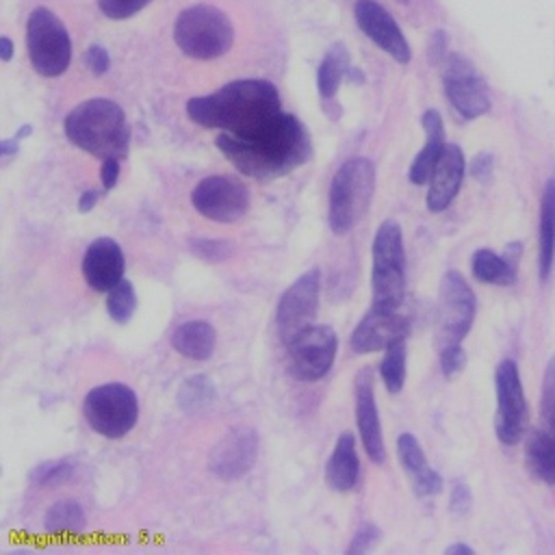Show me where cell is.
Segmentation results:
<instances>
[{
  "instance_id": "4",
  "label": "cell",
  "mask_w": 555,
  "mask_h": 555,
  "mask_svg": "<svg viewBox=\"0 0 555 555\" xmlns=\"http://www.w3.org/2000/svg\"><path fill=\"white\" fill-rule=\"evenodd\" d=\"M375 165L364 156L347 158L336 169L327 193V225L336 236H345L364 219L375 195Z\"/></svg>"
},
{
  "instance_id": "22",
  "label": "cell",
  "mask_w": 555,
  "mask_h": 555,
  "mask_svg": "<svg viewBox=\"0 0 555 555\" xmlns=\"http://www.w3.org/2000/svg\"><path fill=\"white\" fill-rule=\"evenodd\" d=\"M423 130H425V145L421 147V152L414 156L408 178L412 184L423 186L429 182L434 167L444 150V124H442V115L436 108H427L421 117Z\"/></svg>"
},
{
  "instance_id": "35",
  "label": "cell",
  "mask_w": 555,
  "mask_h": 555,
  "mask_svg": "<svg viewBox=\"0 0 555 555\" xmlns=\"http://www.w3.org/2000/svg\"><path fill=\"white\" fill-rule=\"evenodd\" d=\"M189 249L204 262H223L234 256V245L225 238H191Z\"/></svg>"
},
{
  "instance_id": "16",
  "label": "cell",
  "mask_w": 555,
  "mask_h": 555,
  "mask_svg": "<svg viewBox=\"0 0 555 555\" xmlns=\"http://www.w3.org/2000/svg\"><path fill=\"white\" fill-rule=\"evenodd\" d=\"M353 399H356V425L364 453L373 464L386 462V444L379 423V410L375 401V377L371 366H362L353 379Z\"/></svg>"
},
{
  "instance_id": "15",
  "label": "cell",
  "mask_w": 555,
  "mask_h": 555,
  "mask_svg": "<svg viewBox=\"0 0 555 555\" xmlns=\"http://www.w3.org/2000/svg\"><path fill=\"white\" fill-rule=\"evenodd\" d=\"M260 451V438L254 427L238 425L232 427L210 451L208 470L221 481H236L245 477Z\"/></svg>"
},
{
  "instance_id": "5",
  "label": "cell",
  "mask_w": 555,
  "mask_h": 555,
  "mask_svg": "<svg viewBox=\"0 0 555 555\" xmlns=\"http://www.w3.org/2000/svg\"><path fill=\"white\" fill-rule=\"evenodd\" d=\"M371 295L377 308L399 310L405 295V247L399 221L384 219L371 245Z\"/></svg>"
},
{
  "instance_id": "2",
  "label": "cell",
  "mask_w": 555,
  "mask_h": 555,
  "mask_svg": "<svg viewBox=\"0 0 555 555\" xmlns=\"http://www.w3.org/2000/svg\"><path fill=\"white\" fill-rule=\"evenodd\" d=\"M282 111L278 87L262 78H241L223 85L215 93L186 102V115L202 128L243 134Z\"/></svg>"
},
{
  "instance_id": "9",
  "label": "cell",
  "mask_w": 555,
  "mask_h": 555,
  "mask_svg": "<svg viewBox=\"0 0 555 555\" xmlns=\"http://www.w3.org/2000/svg\"><path fill=\"white\" fill-rule=\"evenodd\" d=\"M291 373L301 382L325 377L336 360L338 336L330 325L308 323L297 330L286 343Z\"/></svg>"
},
{
  "instance_id": "41",
  "label": "cell",
  "mask_w": 555,
  "mask_h": 555,
  "mask_svg": "<svg viewBox=\"0 0 555 555\" xmlns=\"http://www.w3.org/2000/svg\"><path fill=\"white\" fill-rule=\"evenodd\" d=\"M492 169H494V158L490 152H479L473 156L470 165H468V171L475 180L479 182H488L490 176H492Z\"/></svg>"
},
{
  "instance_id": "11",
  "label": "cell",
  "mask_w": 555,
  "mask_h": 555,
  "mask_svg": "<svg viewBox=\"0 0 555 555\" xmlns=\"http://www.w3.org/2000/svg\"><path fill=\"white\" fill-rule=\"evenodd\" d=\"M191 204L208 221L234 223L249 210V191L241 180L215 173L193 186Z\"/></svg>"
},
{
  "instance_id": "6",
  "label": "cell",
  "mask_w": 555,
  "mask_h": 555,
  "mask_svg": "<svg viewBox=\"0 0 555 555\" xmlns=\"http://www.w3.org/2000/svg\"><path fill=\"white\" fill-rule=\"evenodd\" d=\"M173 41L197 61H212L225 54L234 41L230 17L212 4H193L184 9L173 24Z\"/></svg>"
},
{
  "instance_id": "19",
  "label": "cell",
  "mask_w": 555,
  "mask_h": 555,
  "mask_svg": "<svg viewBox=\"0 0 555 555\" xmlns=\"http://www.w3.org/2000/svg\"><path fill=\"white\" fill-rule=\"evenodd\" d=\"M124 271L126 258L121 245L115 238L98 236L89 243L82 256V278L93 291H111L117 282L124 280Z\"/></svg>"
},
{
  "instance_id": "24",
  "label": "cell",
  "mask_w": 555,
  "mask_h": 555,
  "mask_svg": "<svg viewBox=\"0 0 555 555\" xmlns=\"http://www.w3.org/2000/svg\"><path fill=\"white\" fill-rule=\"evenodd\" d=\"M217 332L208 321L191 319L173 330L171 347L189 360H208L215 353Z\"/></svg>"
},
{
  "instance_id": "33",
  "label": "cell",
  "mask_w": 555,
  "mask_h": 555,
  "mask_svg": "<svg viewBox=\"0 0 555 555\" xmlns=\"http://www.w3.org/2000/svg\"><path fill=\"white\" fill-rule=\"evenodd\" d=\"M134 310H137V291L132 282L124 278L111 291H106V312L115 323L124 325L132 319Z\"/></svg>"
},
{
  "instance_id": "44",
  "label": "cell",
  "mask_w": 555,
  "mask_h": 555,
  "mask_svg": "<svg viewBox=\"0 0 555 555\" xmlns=\"http://www.w3.org/2000/svg\"><path fill=\"white\" fill-rule=\"evenodd\" d=\"M98 197H100V193L95 191V189H87V191H82L80 193V197H78V212H91L93 210V206L98 204Z\"/></svg>"
},
{
  "instance_id": "8",
  "label": "cell",
  "mask_w": 555,
  "mask_h": 555,
  "mask_svg": "<svg viewBox=\"0 0 555 555\" xmlns=\"http://www.w3.org/2000/svg\"><path fill=\"white\" fill-rule=\"evenodd\" d=\"M26 50L39 76H61L72 61V39L65 24L46 7H37L26 22Z\"/></svg>"
},
{
  "instance_id": "7",
  "label": "cell",
  "mask_w": 555,
  "mask_h": 555,
  "mask_svg": "<svg viewBox=\"0 0 555 555\" xmlns=\"http://www.w3.org/2000/svg\"><path fill=\"white\" fill-rule=\"evenodd\" d=\"M82 414L89 427L102 438H124L137 425L139 399L137 392L121 382L100 384L85 395Z\"/></svg>"
},
{
  "instance_id": "13",
  "label": "cell",
  "mask_w": 555,
  "mask_h": 555,
  "mask_svg": "<svg viewBox=\"0 0 555 555\" xmlns=\"http://www.w3.org/2000/svg\"><path fill=\"white\" fill-rule=\"evenodd\" d=\"M442 85L447 100L462 119H477L490 111L488 85L477 67L462 54H449Z\"/></svg>"
},
{
  "instance_id": "39",
  "label": "cell",
  "mask_w": 555,
  "mask_h": 555,
  "mask_svg": "<svg viewBox=\"0 0 555 555\" xmlns=\"http://www.w3.org/2000/svg\"><path fill=\"white\" fill-rule=\"evenodd\" d=\"M470 505H473V494H470V488H468V483H464V481H453V486H451V496H449V509H451V514H455V516H464L468 509H470Z\"/></svg>"
},
{
  "instance_id": "14",
  "label": "cell",
  "mask_w": 555,
  "mask_h": 555,
  "mask_svg": "<svg viewBox=\"0 0 555 555\" xmlns=\"http://www.w3.org/2000/svg\"><path fill=\"white\" fill-rule=\"evenodd\" d=\"M321 299V269L312 267L304 271L295 282L282 293L275 308V323L280 338L286 343L297 330L314 321Z\"/></svg>"
},
{
  "instance_id": "46",
  "label": "cell",
  "mask_w": 555,
  "mask_h": 555,
  "mask_svg": "<svg viewBox=\"0 0 555 555\" xmlns=\"http://www.w3.org/2000/svg\"><path fill=\"white\" fill-rule=\"evenodd\" d=\"M17 150H20V141L15 137L13 139H4L0 143V154L2 156H13V154H17Z\"/></svg>"
},
{
  "instance_id": "42",
  "label": "cell",
  "mask_w": 555,
  "mask_h": 555,
  "mask_svg": "<svg viewBox=\"0 0 555 555\" xmlns=\"http://www.w3.org/2000/svg\"><path fill=\"white\" fill-rule=\"evenodd\" d=\"M100 182L104 191H111L119 182V158H104L100 167Z\"/></svg>"
},
{
  "instance_id": "18",
  "label": "cell",
  "mask_w": 555,
  "mask_h": 555,
  "mask_svg": "<svg viewBox=\"0 0 555 555\" xmlns=\"http://www.w3.org/2000/svg\"><path fill=\"white\" fill-rule=\"evenodd\" d=\"M353 15L360 30L397 63H408L412 59L410 43L405 41L401 28L377 0H358Z\"/></svg>"
},
{
  "instance_id": "23",
  "label": "cell",
  "mask_w": 555,
  "mask_h": 555,
  "mask_svg": "<svg viewBox=\"0 0 555 555\" xmlns=\"http://www.w3.org/2000/svg\"><path fill=\"white\" fill-rule=\"evenodd\" d=\"M360 479V457L356 436L351 431H343L332 449V455L325 464V483L334 492H349L356 488Z\"/></svg>"
},
{
  "instance_id": "1",
  "label": "cell",
  "mask_w": 555,
  "mask_h": 555,
  "mask_svg": "<svg viewBox=\"0 0 555 555\" xmlns=\"http://www.w3.org/2000/svg\"><path fill=\"white\" fill-rule=\"evenodd\" d=\"M215 145L236 171L262 182L284 178L312 158V139L306 126L284 111L249 132H221Z\"/></svg>"
},
{
  "instance_id": "32",
  "label": "cell",
  "mask_w": 555,
  "mask_h": 555,
  "mask_svg": "<svg viewBox=\"0 0 555 555\" xmlns=\"http://www.w3.org/2000/svg\"><path fill=\"white\" fill-rule=\"evenodd\" d=\"M76 473V462L69 457H56V460H43L37 466L30 468L28 479L37 488H50L65 483Z\"/></svg>"
},
{
  "instance_id": "21",
  "label": "cell",
  "mask_w": 555,
  "mask_h": 555,
  "mask_svg": "<svg viewBox=\"0 0 555 555\" xmlns=\"http://www.w3.org/2000/svg\"><path fill=\"white\" fill-rule=\"evenodd\" d=\"M397 455H399L403 470L412 479V490L416 496L425 499V496H436L442 492L444 481H442L440 473L427 464L423 447L414 434L403 431L397 438Z\"/></svg>"
},
{
  "instance_id": "28",
  "label": "cell",
  "mask_w": 555,
  "mask_h": 555,
  "mask_svg": "<svg viewBox=\"0 0 555 555\" xmlns=\"http://www.w3.org/2000/svg\"><path fill=\"white\" fill-rule=\"evenodd\" d=\"M349 72V54L343 43H334L317 69V87L321 100L330 102L338 93V87Z\"/></svg>"
},
{
  "instance_id": "25",
  "label": "cell",
  "mask_w": 555,
  "mask_h": 555,
  "mask_svg": "<svg viewBox=\"0 0 555 555\" xmlns=\"http://www.w3.org/2000/svg\"><path fill=\"white\" fill-rule=\"evenodd\" d=\"M555 264V176L542 189L540 199V232H538V269L540 278L548 280Z\"/></svg>"
},
{
  "instance_id": "47",
  "label": "cell",
  "mask_w": 555,
  "mask_h": 555,
  "mask_svg": "<svg viewBox=\"0 0 555 555\" xmlns=\"http://www.w3.org/2000/svg\"><path fill=\"white\" fill-rule=\"evenodd\" d=\"M11 56H13V43L9 37H2L0 39V59L7 63V61H11Z\"/></svg>"
},
{
  "instance_id": "43",
  "label": "cell",
  "mask_w": 555,
  "mask_h": 555,
  "mask_svg": "<svg viewBox=\"0 0 555 555\" xmlns=\"http://www.w3.org/2000/svg\"><path fill=\"white\" fill-rule=\"evenodd\" d=\"M429 56L434 63H440L442 59H447V37L444 33H436L434 39H431V50H429Z\"/></svg>"
},
{
  "instance_id": "12",
  "label": "cell",
  "mask_w": 555,
  "mask_h": 555,
  "mask_svg": "<svg viewBox=\"0 0 555 555\" xmlns=\"http://www.w3.org/2000/svg\"><path fill=\"white\" fill-rule=\"evenodd\" d=\"M496 390V412H494V434L503 444H516L527 425V401L518 373V364L509 358L501 360L494 371Z\"/></svg>"
},
{
  "instance_id": "17",
  "label": "cell",
  "mask_w": 555,
  "mask_h": 555,
  "mask_svg": "<svg viewBox=\"0 0 555 555\" xmlns=\"http://www.w3.org/2000/svg\"><path fill=\"white\" fill-rule=\"evenodd\" d=\"M408 334H410L408 317L399 314L397 310L371 306V310L364 312V317L356 323L349 336V347L356 353H373L390 347L397 340L408 338Z\"/></svg>"
},
{
  "instance_id": "34",
  "label": "cell",
  "mask_w": 555,
  "mask_h": 555,
  "mask_svg": "<svg viewBox=\"0 0 555 555\" xmlns=\"http://www.w3.org/2000/svg\"><path fill=\"white\" fill-rule=\"evenodd\" d=\"M540 418L548 434L555 436V353L548 358L540 390Z\"/></svg>"
},
{
  "instance_id": "37",
  "label": "cell",
  "mask_w": 555,
  "mask_h": 555,
  "mask_svg": "<svg viewBox=\"0 0 555 555\" xmlns=\"http://www.w3.org/2000/svg\"><path fill=\"white\" fill-rule=\"evenodd\" d=\"M464 366H466V351L462 343H451L440 347V371L447 379H453L455 375H460Z\"/></svg>"
},
{
  "instance_id": "38",
  "label": "cell",
  "mask_w": 555,
  "mask_h": 555,
  "mask_svg": "<svg viewBox=\"0 0 555 555\" xmlns=\"http://www.w3.org/2000/svg\"><path fill=\"white\" fill-rule=\"evenodd\" d=\"M150 0H98L100 11L108 20H128L130 15L139 13Z\"/></svg>"
},
{
  "instance_id": "10",
  "label": "cell",
  "mask_w": 555,
  "mask_h": 555,
  "mask_svg": "<svg viewBox=\"0 0 555 555\" xmlns=\"http://www.w3.org/2000/svg\"><path fill=\"white\" fill-rule=\"evenodd\" d=\"M477 299L460 271H447L438 291V343L440 347L462 343L473 327Z\"/></svg>"
},
{
  "instance_id": "40",
  "label": "cell",
  "mask_w": 555,
  "mask_h": 555,
  "mask_svg": "<svg viewBox=\"0 0 555 555\" xmlns=\"http://www.w3.org/2000/svg\"><path fill=\"white\" fill-rule=\"evenodd\" d=\"M82 59H85L87 67H89V69H91L95 76H102V74H106V72H108V67H111V59H108V52H106L102 46H98V43L89 46Z\"/></svg>"
},
{
  "instance_id": "31",
  "label": "cell",
  "mask_w": 555,
  "mask_h": 555,
  "mask_svg": "<svg viewBox=\"0 0 555 555\" xmlns=\"http://www.w3.org/2000/svg\"><path fill=\"white\" fill-rule=\"evenodd\" d=\"M405 360H408L405 338L397 340L384 349V356L379 362V377H382L384 388L390 395H399L405 386Z\"/></svg>"
},
{
  "instance_id": "20",
  "label": "cell",
  "mask_w": 555,
  "mask_h": 555,
  "mask_svg": "<svg viewBox=\"0 0 555 555\" xmlns=\"http://www.w3.org/2000/svg\"><path fill=\"white\" fill-rule=\"evenodd\" d=\"M464 173H466V158L462 147L455 143H447L427 182L425 204L431 212H442L444 208H449V204L460 193Z\"/></svg>"
},
{
  "instance_id": "26",
  "label": "cell",
  "mask_w": 555,
  "mask_h": 555,
  "mask_svg": "<svg viewBox=\"0 0 555 555\" xmlns=\"http://www.w3.org/2000/svg\"><path fill=\"white\" fill-rule=\"evenodd\" d=\"M527 470L546 486H555V436L546 429L531 431L525 444Z\"/></svg>"
},
{
  "instance_id": "29",
  "label": "cell",
  "mask_w": 555,
  "mask_h": 555,
  "mask_svg": "<svg viewBox=\"0 0 555 555\" xmlns=\"http://www.w3.org/2000/svg\"><path fill=\"white\" fill-rule=\"evenodd\" d=\"M215 401H217V388L212 379L204 373H195L178 386L176 403L184 414H199L208 410Z\"/></svg>"
},
{
  "instance_id": "36",
  "label": "cell",
  "mask_w": 555,
  "mask_h": 555,
  "mask_svg": "<svg viewBox=\"0 0 555 555\" xmlns=\"http://www.w3.org/2000/svg\"><path fill=\"white\" fill-rule=\"evenodd\" d=\"M379 542H382L379 527L375 522H362L358 527V531L353 533V538L347 546V553L349 555H366V553H373Z\"/></svg>"
},
{
  "instance_id": "30",
  "label": "cell",
  "mask_w": 555,
  "mask_h": 555,
  "mask_svg": "<svg viewBox=\"0 0 555 555\" xmlns=\"http://www.w3.org/2000/svg\"><path fill=\"white\" fill-rule=\"evenodd\" d=\"M87 527L85 512L78 501L63 499L48 507L43 516V529L50 535H74Z\"/></svg>"
},
{
  "instance_id": "27",
  "label": "cell",
  "mask_w": 555,
  "mask_h": 555,
  "mask_svg": "<svg viewBox=\"0 0 555 555\" xmlns=\"http://www.w3.org/2000/svg\"><path fill=\"white\" fill-rule=\"evenodd\" d=\"M470 271L475 280L494 286H509L516 280V262H512L505 254H494L486 247L473 254Z\"/></svg>"
},
{
  "instance_id": "48",
  "label": "cell",
  "mask_w": 555,
  "mask_h": 555,
  "mask_svg": "<svg viewBox=\"0 0 555 555\" xmlns=\"http://www.w3.org/2000/svg\"><path fill=\"white\" fill-rule=\"evenodd\" d=\"M30 132H33V128H30L28 124H24V126H22V128L15 132V139H17V141H22V139L30 137Z\"/></svg>"
},
{
  "instance_id": "45",
  "label": "cell",
  "mask_w": 555,
  "mask_h": 555,
  "mask_svg": "<svg viewBox=\"0 0 555 555\" xmlns=\"http://www.w3.org/2000/svg\"><path fill=\"white\" fill-rule=\"evenodd\" d=\"M444 553H447V555H473L475 551H473V546H468V544H464V542H455V544H449V546L444 548Z\"/></svg>"
},
{
  "instance_id": "3",
  "label": "cell",
  "mask_w": 555,
  "mask_h": 555,
  "mask_svg": "<svg viewBox=\"0 0 555 555\" xmlns=\"http://www.w3.org/2000/svg\"><path fill=\"white\" fill-rule=\"evenodd\" d=\"M65 137L78 150L95 158H126L130 147V124L124 108L106 98L76 104L65 121Z\"/></svg>"
}]
</instances>
